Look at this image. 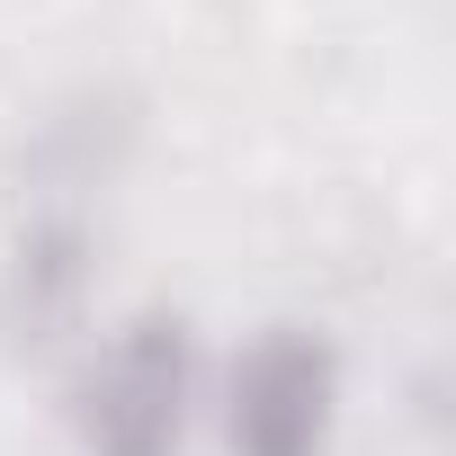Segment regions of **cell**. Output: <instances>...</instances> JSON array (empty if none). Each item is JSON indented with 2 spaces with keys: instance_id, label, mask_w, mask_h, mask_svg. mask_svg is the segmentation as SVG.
Returning <instances> with one entry per match:
<instances>
[{
  "instance_id": "cell-3",
  "label": "cell",
  "mask_w": 456,
  "mask_h": 456,
  "mask_svg": "<svg viewBox=\"0 0 456 456\" xmlns=\"http://www.w3.org/2000/svg\"><path fill=\"white\" fill-rule=\"evenodd\" d=\"M90 287H99V224L81 197H37L10 233L0 260V331L19 349H54L90 322Z\"/></svg>"
},
{
  "instance_id": "cell-2",
  "label": "cell",
  "mask_w": 456,
  "mask_h": 456,
  "mask_svg": "<svg viewBox=\"0 0 456 456\" xmlns=\"http://www.w3.org/2000/svg\"><path fill=\"white\" fill-rule=\"evenodd\" d=\"M349 358L314 322H269L224 367V456H331Z\"/></svg>"
},
{
  "instance_id": "cell-1",
  "label": "cell",
  "mask_w": 456,
  "mask_h": 456,
  "mask_svg": "<svg viewBox=\"0 0 456 456\" xmlns=\"http://www.w3.org/2000/svg\"><path fill=\"white\" fill-rule=\"evenodd\" d=\"M197 394H206L197 322L170 314V305H143L108 340L81 349L63 411H72L81 456H179L188 420H197Z\"/></svg>"
}]
</instances>
